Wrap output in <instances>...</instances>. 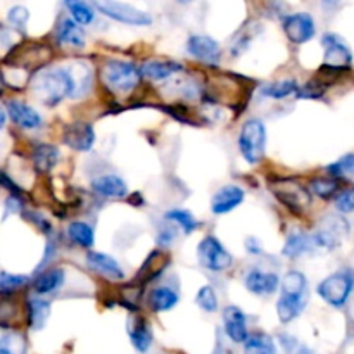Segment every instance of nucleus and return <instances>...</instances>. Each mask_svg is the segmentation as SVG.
<instances>
[{
    "label": "nucleus",
    "instance_id": "e433bc0d",
    "mask_svg": "<svg viewBox=\"0 0 354 354\" xmlns=\"http://www.w3.org/2000/svg\"><path fill=\"white\" fill-rule=\"evenodd\" d=\"M30 283V279L26 275H14V273L0 272V290L2 292L14 294L16 290L23 289Z\"/></svg>",
    "mask_w": 354,
    "mask_h": 354
},
{
    "label": "nucleus",
    "instance_id": "4468645a",
    "mask_svg": "<svg viewBox=\"0 0 354 354\" xmlns=\"http://www.w3.org/2000/svg\"><path fill=\"white\" fill-rule=\"evenodd\" d=\"M86 265L93 273L107 280H113V282H120L124 279V270L121 268L120 263L113 256L104 254V252L90 251L86 254Z\"/></svg>",
    "mask_w": 354,
    "mask_h": 354
},
{
    "label": "nucleus",
    "instance_id": "9b49d317",
    "mask_svg": "<svg viewBox=\"0 0 354 354\" xmlns=\"http://www.w3.org/2000/svg\"><path fill=\"white\" fill-rule=\"evenodd\" d=\"M187 52L204 64L216 66L221 59L220 44L206 35H192L187 40Z\"/></svg>",
    "mask_w": 354,
    "mask_h": 354
},
{
    "label": "nucleus",
    "instance_id": "f704fd0d",
    "mask_svg": "<svg viewBox=\"0 0 354 354\" xmlns=\"http://www.w3.org/2000/svg\"><path fill=\"white\" fill-rule=\"evenodd\" d=\"M310 190L315 196L322 197V199H330L337 194L339 190V182L335 176H318L313 178L310 183Z\"/></svg>",
    "mask_w": 354,
    "mask_h": 354
},
{
    "label": "nucleus",
    "instance_id": "c85d7f7f",
    "mask_svg": "<svg viewBox=\"0 0 354 354\" xmlns=\"http://www.w3.org/2000/svg\"><path fill=\"white\" fill-rule=\"evenodd\" d=\"M297 90H299V85H297L296 80L286 78V80H279V82L265 83V85L261 86V95L268 97V99L282 100V99H287L289 95L297 93Z\"/></svg>",
    "mask_w": 354,
    "mask_h": 354
},
{
    "label": "nucleus",
    "instance_id": "2eb2a0df",
    "mask_svg": "<svg viewBox=\"0 0 354 354\" xmlns=\"http://www.w3.org/2000/svg\"><path fill=\"white\" fill-rule=\"evenodd\" d=\"M223 327L225 334L228 335L235 344H244L245 339L249 337L248 332V318L244 311L237 306H227L223 310Z\"/></svg>",
    "mask_w": 354,
    "mask_h": 354
},
{
    "label": "nucleus",
    "instance_id": "72a5a7b5",
    "mask_svg": "<svg viewBox=\"0 0 354 354\" xmlns=\"http://www.w3.org/2000/svg\"><path fill=\"white\" fill-rule=\"evenodd\" d=\"M306 287H308L306 277H304L301 272L292 270V272H289L282 279V286H280V289H282V294L306 296Z\"/></svg>",
    "mask_w": 354,
    "mask_h": 354
},
{
    "label": "nucleus",
    "instance_id": "de8ad7c7",
    "mask_svg": "<svg viewBox=\"0 0 354 354\" xmlns=\"http://www.w3.org/2000/svg\"><path fill=\"white\" fill-rule=\"evenodd\" d=\"M178 2H182V3H189V2H192V0H178Z\"/></svg>",
    "mask_w": 354,
    "mask_h": 354
},
{
    "label": "nucleus",
    "instance_id": "cd10ccee",
    "mask_svg": "<svg viewBox=\"0 0 354 354\" xmlns=\"http://www.w3.org/2000/svg\"><path fill=\"white\" fill-rule=\"evenodd\" d=\"M68 237L73 244L83 249H92L93 244H95L93 228L86 221H73V223H69Z\"/></svg>",
    "mask_w": 354,
    "mask_h": 354
},
{
    "label": "nucleus",
    "instance_id": "37998d69",
    "mask_svg": "<svg viewBox=\"0 0 354 354\" xmlns=\"http://www.w3.org/2000/svg\"><path fill=\"white\" fill-rule=\"evenodd\" d=\"M245 248H248L249 252H261V245H258V241L256 239H248V242H245Z\"/></svg>",
    "mask_w": 354,
    "mask_h": 354
},
{
    "label": "nucleus",
    "instance_id": "473e14b6",
    "mask_svg": "<svg viewBox=\"0 0 354 354\" xmlns=\"http://www.w3.org/2000/svg\"><path fill=\"white\" fill-rule=\"evenodd\" d=\"M165 220L169 223H175L176 227L182 228V232L185 235H190L192 232H196L199 228V221L194 216L190 211L187 209H171L165 214Z\"/></svg>",
    "mask_w": 354,
    "mask_h": 354
},
{
    "label": "nucleus",
    "instance_id": "20e7f679",
    "mask_svg": "<svg viewBox=\"0 0 354 354\" xmlns=\"http://www.w3.org/2000/svg\"><path fill=\"white\" fill-rule=\"evenodd\" d=\"M266 127L261 120H248L239 133V151L249 165H258L265 158Z\"/></svg>",
    "mask_w": 354,
    "mask_h": 354
},
{
    "label": "nucleus",
    "instance_id": "49530a36",
    "mask_svg": "<svg viewBox=\"0 0 354 354\" xmlns=\"http://www.w3.org/2000/svg\"><path fill=\"white\" fill-rule=\"evenodd\" d=\"M0 354H14L9 348H0Z\"/></svg>",
    "mask_w": 354,
    "mask_h": 354
},
{
    "label": "nucleus",
    "instance_id": "ddd939ff",
    "mask_svg": "<svg viewBox=\"0 0 354 354\" xmlns=\"http://www.w3.org/2000/svg\"><path fill=\"white\" fill-rule=\"evenodd\" d=\"M280 277L273 272H265V270L252 268L245 273L244 286L249 292L254 296H272L280 287Z\"/></svg>",
    "mask_w": 354,
    "mask_h": 354
},
{
    "label": "nucleus",
    "instance_id": "c9c22d12",
    "mask_svg": "<svg viewBox=\"0 0 354 354\" xmlns=\"http://www.w3.org/2000/svg\"><path fill=\"white\" fill-rule=\"evenodd\" d=\"M327 171L335 178H349L354 175V154L342 156L339 161L327 166Z\"/></svg>",
    "mask_w": 354,
    "mask_h": 354
},
{
    "label": "nucleus",
    "instance_id": "6e6552de",
    "mask_svg": "<svg viewBox=\"0 0 354 354\" xmlns=\"http://www.w3.org/2000/svg\"><path fill=\"white\" fill-rule=\"evenodd\" d=\"M52 57V52L47 45L30 44L19 45L17 48L10 50L7 57V64L10 68H24V69H41Z\"/></svg>",
    "mask_w": 354,
    "mask_h": 354
},
{
    "label": "nucleus",
    "instance_id": "a18cd8bd",
    "mask_svg": "<svg viewBox=\"0 0 354 354\" xmlns=\"http://www.w3.org/2000/svg\"><path fill=\"white\" fill-rule=\"evenodd\" d=\"M6 85V76L2 75V71H0V97H2V86Z\"/></svg>",
    "mask_w": 354,
    "mask_h": 354
},
{
    "label": "nucleus",
    "instance_id": "0eeeda50",
    "mask_svg": "<svg viewBox=\"0 0 354 354\" xmlns=\"http://www.w3.org/2000/svg\"><path fill=\"white\" fill-rule=\"evenodd\" d=\"M197 258H199L201 266L214 273L227 272L234 265V258L230 256V252L213 235H206L201 241L199 248H197Z\"/></svg>",
    "mask_w": 354,
    "mask_h": 354
},
{
    "label": "nucleus",
    "instance_id": "7ed1b4c3",
    "mask_svg": "<svg viewBox=\"0 0 354 354\" xmlns=\"http://www.w3.org/2000/svg\"><path fill=\"white\" fill-rule=\"evenodd\" d=\"M270 190L273 196L294 214H304L311 206L310 189L292 176H277L270 180Z\"/></svg>",
    "mask_w": 354,
    "mask_h": 354
},
{
    "label": "nucleus",
    "instance_id": "412c9836",
    "mask_svg": "<svg viewBox=\"0 0 354 354\" xmlns=\"http://www.w3.org/2000/svg\"><path fill=\"white\" fill-rule=\"evenodd\" d=\"M66 280V273L62 268H48L38 273L33 282V290L38 296H47V294L55 292L62 287Z\"/></svg>",
    "mask_w": 354,
    "mask_h": 354
},
{
    "label": "nucleus",
    "instance_id": "a19ab883",
    "mask_svg": "<svg viewBox=\"0 0 354 354\" xmlns=\"http://www.w3.org/2000/svg\"><path fill=\"white\" fill-rule=\"evenodd\" d=\"M24 216H26L30 221H33V223L37 225L38 230L44 232L45 235H50L52 227H50V223H48V221L45 220L44 216H40V214H38V213H31V211H28V213H24Z\"/></svg>",
    "mask_w": 354,
    "mask_h": 354
},
{
    "label": "nucleus",
    "instance_id": "1a4fd4ad",
    "mask_svg": "<svg viewBox=\"0 0 354 354\" xmlns=\"http://www.w3.org/2000/svg\"><path fill=\"white\" fill-rule=\"evenodd\" d=\"M324 44V69L332 73L344 71L351 68L353 54L348 45L334 33H327L322 40Z\"/></svg>",
    "mask_w": 354,
    "mask_h": 354
},
{
    "label": "nucleus",
    "instance_id": "f257e3e1",
    "mask_svg": "<svg viewBox=\"0 0 354 354\" xmlns=\"http://www.w3.org/2000/svg\"><path fill=\"white\" fill-rule=\"evenodd\" d=\"M31 86H33V92L37 93L38 99L48 107L57 106L68 97H75L76 93L75 76H73L69 66L41 69L35 76Z\"/></svg>",
    "mask_w": 354,
    "mask_h": 354
},
{
    "label": "nucleus",
    "instance_id": "5701e85b",
    "mask_svg": "<svg viewBox=\"0 0 354 354\" xmlns=\"http://www.w3.org/2000/svg\"><path fill=\"white\" fill-rule=\"evenodd\" d=\"M142 76L151 82H165L169 76L175 75V73L182 71V64L171 61H147L140 66Z\"/></svg>",
    "mask_w": 354,
    "mask_h": 354
},
{
    "label": "nucleus",
    "instance_id": "aec40b11",
    "mask_svg": "<svg viewBox=\"0 0 354 354\" xmlns=\"http://www.w3.org/2000/svg\"><path fill=\"white\" fill-rule=\"evenodd\" d=\"M92 190L102 197H111V199H120L127 196V183L118 175H102L92 182Z\"/></svg>",
    "mask_w": 354,
    "mask_h": 354
},
{
    "label": "nucleus",
    "instance_id": "c756f323",
    "mask_svg": "<svg viewBox=\"0 0 354 354\" xmlns=\"http://www.w3.org/2000/svg\"><path fill=\"white\" fill-rule=\"evenodd\" d=\"M130 339H131V344L137 351L145 353L152 344V330L149 327L147 320L145 318L137 317L135 318L133 325L130 327Z\"/></svg>",
    "mask_w": 354,
    "mask_h": 354
},
{
    "label": "nucleus",
    "instance_id": "c03bdc74",
    "mask_svg": "<svg viewBox=\"0 0 354 354\" xmlns=\"http://www.w3.org/2000/svg\"><path fill=\"white\" fill-rule=\"evenodd\" d=\"M6 121H7V113H6V109H3V107H0V130L6 127Z\"/></svg>",
    "mask_w": 354,
    "mask_h": 354
},
{
    "label": "nucleus",
    "instance_id": "f8f14e48",
    "mask_svg": "<svg viewBox=\"0 0 354 354\" xmlns=\"http://www.w3.org/2000/svg\"><path fill=\"white\" fill-rule=\"evenodd\" d=\"M62 140L73 151L88 152L92 151L93 144H95V131H93L92 124L83 123V121H75V123L68 124L64 128Z\"/></svg>",
    "mask_w": 354,
    "mask_h": 354
},
{
    "label": "nucleus",
    "instance_id": "39448f33",
    "mask_svg": "<svg viewBox=\"0 0 354 354\" xmlns=\"http://www.w3.org/2000/svg\"><path fill=\"white\" fill-rule=\"evenodd\" d=\"M354 277L349 272H337L334 275L322 280L317 287V292L322 299L334 308H342L348 303L353 292Z\"/></svg>",
    "mask_w": 354,
    "mask_h": 354
},
{
    "label": "nucleus",
    "instance_id": "f3484780",
    "mask_svg": "<svg viewBox=\"0 0 354 354\" xmlns=\"http://www.w3.org/2000/svg\"><path fill=\"white\" fill-rule=\"evenodd\" d=\"M7 114L12 120V123L23 130H37L44 124L40 114L21 100H9L7 102Z\"/></svg>",
    "mask_w": 354,
    "mask_h": 354
},
{
    "label": "nucleus",
    "instance_id": "393cba45",
    "mask_svg": "<svg viewBox=\"0 0 354 354\" xmlns=\"http://www.w3.org/2000/svg\"><path fill=\"white\" fill-rule=\"evenodd\" d=\"M26 315L30 328L41 330L44 325L47 324L48 315H50V303L41 299V297H30L26 301Z\"/></svg>",
    "mask_w": 354,
    "mask_h": 354
},
{
    "label": "nucleus",
    "instance_id": "dca6fc26",
    "mask_svg": "<svg viewBox=\"0 0 354 354\" xmlns=\"http://www.w3.org/2000/svg\"><path fill=\"white\" fill-rule=\"evenodd\" d=\"M244 197H245V192L242 187L239 185L221 187V189L214 194L213 199H211V211H213L214 214H218V216H220V214L230 213V211L237 209V207L241 206Z\"/></svg>",
    "mask_w": 354,
    "mask_h": 354
},
{
    "label": "nucleus",
    "instance_id": "7c9ffc66",
    "mask_svg": "<svg viewBox=\"0 0 354 354\" xmlns=\"http://www.w3.org/2000/svg\"><path fill=\"white\" fill-rule=\"evenodd\" d=\"M244 354H277V346L270 335L252 334L245 339Z\"/></svg>",
    "mask_w": 354,
    "mask_h": 354
},
{
    "label": "nucleus",
    "instance_id": "4c0bfd02",
    "mask_svg": "<svg viewBox=\"0 0 354 354\" xmlns=\"http://www.w3.org/2000/svg\"><path fill=\"white\" fill-rule=\"evenodd\" d=\"M196 303L197 306H199L203 311H206V313H214V311L218 310V297L213 287L211 286L201 287L199 292H197L196 296Z\"/></svg>",
    "mask_w": 354,
    "mask_h": 354
},
{
    "label": "nucleus",
    "instance_id": "a878e982",
    "mask_svg": "<svg viewBox=\"0 0 354 354\" xmlns=\"http://www.w3.org/2000/svg\"><path fill=\"white\" fill-rule=\"evenodd\" d=\"M61 152L55 145L50 144H38L35 145L33 152H31V159H33L35 168L40 173H48L55 165H57Z\"/></svg>",
    "mask_w": 354,
    "mask_h": 354
},
{
    "label": "nucleus",
    "instance_id": "58836bf2",
    "mask_svg": "<svg viewBox=\"0 0 354 354\" xmlns=\"http://www.w3.org/2000/svg\"><path fill=\"white\" fill-rule=\"evenodd\" d=\"M28 19H30V12H28L26 7L23 6L12 7V9L9 10V14H7V21H9L16 30H21V31L26 28Z\"/></svg>",
    "mask_w": 354,
    "mask_h": 354
},
{
    "label": "nucleus",
    "instance_id": "4be33fe9",
    "mask_svg": "<svg viewBox=\"0 0 354 354\" xmlns=\"http://www.w3.org/2000/svg\"><path fill=\"white\" fill-rule=\"evenodd\" d=\"M306 306V296H294V294H282L277 303V315L282 324H290L303 313Z\"/></svg>",
    "mask_w": 354,
    "mask_h": 354
},
{
    "label": "nucleus",
    "instance_id": "f03ea898",
    "mask_svg": "<svg viewBox=\"0 0 354 354\" xmlns=\"http://www.w3.org/2000/svg\"><path fill=\"white\" fill-rule=\"evenodd\" d=\"M99 76L102 85L109 92L118 93V95L133 92L140 85V80L144 78L138 66L128 61H118V59H111V61L104 62Z\"/></svg>",
    "mask_w": 354,
    "mask_h": 354
},
{
    "label": "nucleus",
    "instance_id": "ea45409f",
    "mask_svg": "<svg viewBox=\"0 0 354 354\" xmlns=\"http://www.w3.org/2000/svg\"><path fill=\"white\" fill-rule=\"evenodd\" d=\"M335 209L339 211V213H353L354 211V189H346L342 190V192H339L337 196H335Z\"/></svg>",
    "mask_w": 354,
    "mask_h": 354
},
{
    "label": "nucleus",
    "instance_id": "423d86ee",
    "mask_svg": "<svg viewBox=\"0 0 354 354\" xmlns=\"http://www.w3.org/2000/svg\"><path fill=\"white\" fill-rule=\"evenodd\" d=\"M93 7L104 14L120 23L131 24V26H149L152 23L151 14L130 6V3L118 2V0H92Z\"/></svg>",
    "mask_w": 354,
    "mask_h": 354
},
{
    "label": "nucleus",
    "instance_id": "9d476101",
    "mask_svg": "<svg viewBox=\"0 0 354 354\" xmlns=\"http://www.w3.org/2000/svg\"><path fill=\"white\" fill-rule=\"evenodd\" d=\"M283 31L292 44L303 45L315 37L317 26L308 12H294L283 19Z\"/></svg>",
    "mask_w": 354,
    "mask_h": 354
},
{
    "label": "nucleus",
    "instance_id": "b1692460",
    "mask_svg": "<svg viewBox=\"0 0 354 354\" xmlns=\"http://www.w3.org/2000/svg\"><path fill=\"white\" fill-rule=\"evenodd\" d=\"M180 296L175 289L168 286L156 287L149 294V306L156 313H162V311H169L178 304Z\"/></svg>",
    "mask_w": 354,
    "mask_h": 354
},
{
    "label": "nucleus",
    "instance_id": "bb28decb",
    "mask_svg": "<svg viewBox=\"0 0 354 354\" xmlns=\"http://www.w3.org/2000/svg\"><path fill=\"white\" fill-rule=\"evenodd\" d=\"M168 263L169 259L165 252L154 251L147 259H145L144 265H142L140 272H138V280H140L142 283H147L151 282V280L158 279V277L166 270Z\"/></svg>",
    "mask_w": 354,
    "mask_h": 354
},
{
    "label": "nucleus",
    "instance_id": "6ab92c4d",
    "mask_svg": "<svg viewBox=\"0 0 354 354\" xmlns=\"http://www.w3.org/2000/svg\"><path fill=\"white\" fill-rule=\"evenodd\" d=\"M318 251L317 242H315L313 234H303V232H297L292 234L287 239L286 245H283L282 254L289 259H297L304 254H310V252Z\"/></svg>",
    "mask_w": 354,
    "mask_h": 354
},
{
    "label": "nucleus",
    "instance_id": "2f4dec72",
    "mask_svg": "<svg viewBox=\"0 0 354 354\" xmlns=\"http://www.w3.org/2000/svg\"><path fill=\"white\" fill-rule=\"evenodd\" d=\"M64 6L68 7L73 19L82 26H88L95 19V12L86 0H64Z\"/></svg>",
    "mask_w": 354,
    "mask_h": 354
},
{
    "label": "nucleus",
    "instance_id": "a211bd4d",
    "mask_svg": "<svg viewBox=\"0 0 354 354\" xmlns=\"http://www.w3.org/2000/svg\"><path fill=\"white\" fill-rule=\"evenodd\" d=\"M55 37H57L59 44L68 45V47L82 48L85 45V33L82 30V24H78L71 17H62L59 21Z\"/></svg>",
    "mask_w": 354,
    "mask_h": 354
},
{
    "label": "nucleus",
    "instance_id": "79ce46f5",
    "mask_svg": "<svg viewBox=\"0 0 354 354\" xmlns=\"http://www.w3.org/2000/svg\"><path fill=\"white\" fill-rule=\"evenodd\" d=\"M0 187L7 189L10 194H14V196H21L19 187L12 182V178H10V176H7L6 173H2V171H0Z\"/></svg>",
    "mask_w": 354,
    "mask_h": 354
}]
</instances>
